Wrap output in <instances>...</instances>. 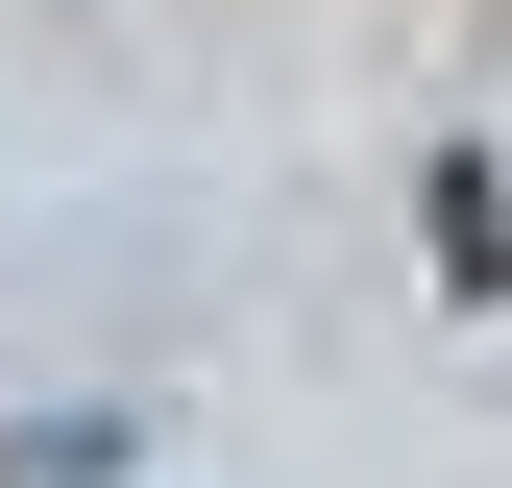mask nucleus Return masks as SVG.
Here are the masks:
<instances>
[{
	"mask_svg": "<svg viewBox=\"0 0 512 488\" xmlns=\"http://www.w3.org/2000/svg\"><path fill=\"white\" fill-rule=\"evenodd\" d=\"M439 293H512V171L439 147Z\"/></svg>",
	"mask_w": 512,
	"mask_h": 488,
	"instance_id": "1",
	"label": "nucleus"
}]
</instances>
